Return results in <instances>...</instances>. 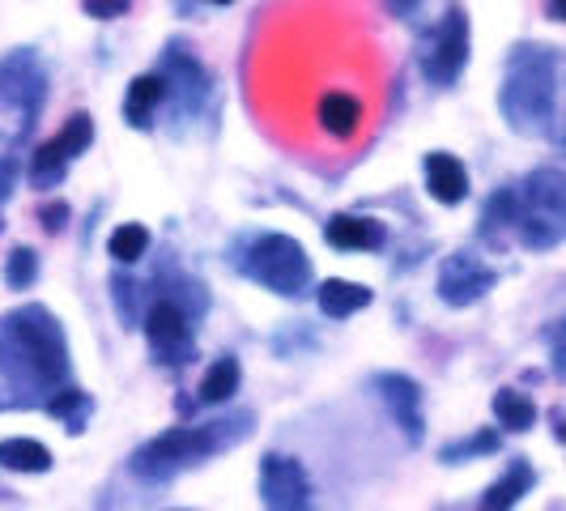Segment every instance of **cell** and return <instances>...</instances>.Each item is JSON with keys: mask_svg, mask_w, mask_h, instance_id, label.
<instances>
[{"mask_svg": "<svg viewBox=\"0 0 566 511\" xmlns=\"http://www.w3.org/2000/svg\"><path fill=\"white\" fill-rule=\"evenodd\" d=\"M69 379V341L48 307L0 315V409H34Z\"/></svg>", "mask_w": 566, "mask_h": 511, "instance_id": "obj_1", "label": "cell"}, {"mask_svg": "<svg viewBox=\"0 0 566 511\" xmlns=\"http://www.w3.org/2000/svg\"><path fill=\"white\" fill-rule=\"evenodd\" d=\"M558 73L563 56L549 43H520L511 48L503 85H499V107L507 115L511 133L549 142L558 137Z\"/></svg>", "mask_w": 566, "mask_h": 511, "instance_id": "obj_2", "label": "cell"}, {"mask_svg": "<svg viewBox=\"0 0 566 511\" xmlns=\"http://www.w3.org/2000/svg\"><path fill=\"white\" fill-rule=\"evenodd\" d=\"M515 230L533 252L558 248L566 234V179L563 170L541 167L515 188Z\"/></svg>", "mask_w": 566, "mask_h": 511, "instance_id": "obj_3", "label": "cell"}, {"mask_svg": "<svg viewBox=\"0 0 566 511\" xmlns=\"http://www.w3.org/2000/svg\"><path fill=\"white\" fill-rule=\"evenodd\" d=\"M48 98V69L30 48L0 60V145H18Z\"/></svg>", "mask_w": 566, "mask_h": 511, "instance_id": "obj_4", "label": "cell"}, {"mask_svg": "<svg viewBox=\"0 0 566 511\" xmlns=\"http://www.w3.org/2000/svg\"><path fill=\"white\" fill-rule=\"evenodd\" d=\"M230 439L222 423H205V426H170L158 439L142 444L133 452V473L137 478H149V482H167L179 469L188 465H200L205 456L222 452Z\"/></svg>", "mask_w": 566, "mask_h": 511, "instance_id": "obj_5", "label": "cell"}, {"mask_svg": "<svg viewBox=\"0 0 566 511\" xmlns=\"http://www.w3.org/2000/svg\"><path fill=\"white\" fill-rule=\"evenodd\" d=\"M239 269L255 285H264L282 299H298V294L312 290V255L303 252V243L290 239V234H255L243 260H239Z\"/></svg>", "mask_w": 566, "mask_h": 511, "instance_id": "obj_6", "label": "cell"}, {"mask_svg": "<svg viewBox=\"0 0 566 511\" xmlns=\"http://www.w3.org/2000/svg\"><path fill=\"white\" fill-rule=\"evenodd\" d=\"M260 499L264 511H315L312 478L303 469V460L282 452H269L260 460Z\"/></svg>", "mask_w": 566, "mask_h": 511, "instance_id": "obj_7", "label": "cell"}, {"mask_svg": "<svg viewBox=\"0 0 566 511\" xmlns=\"http://www.w3.org/2000/svg\"><path fill=\"white\" fill-rule=\"evenodd\" d=\"M145 337H149V350H154V363H163V367H179V363H188L197 354L192 320L175 299H158L145 312Z\"/></svg>", "mask_w": 566, "mask_h": 511, "instance_id": "obj_8", "label": "cell"}, {"mask_svg": "<svg viewBox=\"0 0 566 511\" xmlns=\"http://www.w3.org/2000/svg\"><path fill=\"white\" fill-rule=\"evenodd\" d=\"M464 64H469V13H464L460 4H452V9L443 13L439 30H434L430 48H426L422 73L434 85H452Z\"/></svg>", "mask_w": 566, "mask_h": 511, "instance_id": "obj_9", "label": "cell"}, {"mask_svg": "<svg viewBox=\"0 0 566 511\" xmlns=\"http://www.w3.org/2000/svg\"><path fill=\"white\" fill-rule=\"evenodd\" d=\"M499 282V273L473 252H452L439 264V299L448 307H473Z\"/></svg>", "mask_w": 566, "mask_h": 511, "instance_id": "obj_10", "label": "cell"}, {"mask_svg": "<svg viewBox=\"0 0 566 511\" xmlns=\"http://www.w3.org/2000/svg\"><path fill=\"white\" fill-rule=\"evenodd\" d=\"M375 393L388 405V418L400 426V435H405L409 444H422V435H426L422 388H418L409 375H400V371H379V375H375Z\"/></svg>", "mask_w": 566, "mask_h": 511, "instance_id": "obj_11", "label": "cell"}, {"mask_svg": "<svg viewBox=\"0 0 566 511\" xmlns=\"http://www.w3.org/2000/svg\"><path fill=\"white\" fill-rule=\"evenodd\" d=\"M422 175H426V192L439 200V205H460V200L469 197V170L464 163L455 158V154H426L422 163Z\"/></svg>", "mask_w": 566, "mask_h": 511, "instance_id": "obj_12", "label": "cell"}, {"mask_svg": "<svg viewBox=\"0 0 566 511\" xmlns=\"http://www.w3.org/2000/svg\"><path fill=\"white\" fill-rule=\"evenodd\" d=\"M324 239H328L333 248H340V252H375V248H384L388 230H384V222H375V218L333 213L328 227H324Z\"/></svg>", "mask_w": 566, "mask_h": 511, "instance_id": "obj_13", "label": "cell"}, {"mask_svg": "<svg viewBox=\"0 0 566 511\" xmlns=\"http://www.w3.org/2000/svg\"><path fill=\"white\" fill-rule=\"evenodd\" d=\"M158 77H163V85H167V94L179 98V112H188V98H192V112H197L200 98H205V69H200L197 60L170 52L167 64L158 69Z\"/></svg>", "mask_w": 566, "mask_h": 511, "instance_id": "obj_14", "label": "cell"}, {"mask_svg": "<svg viewBox=\"0 0 566 511\" xmlns=\"http://www.w3.org/2000/svg\"><path fill=\"white\" fill-rule=\"evenodd\" d=\"M319 128L328 133V137H337V142H349L354 133H358V124H363V103L354 98V94H340V90H333V94H324L319 98Z\"/></svg>", "mask_w": 566, "mask_h": 511, "instance_id": "obj_15", "label": "cell"}, {"mask_svg": "<svg viewBox=\"0 0 566 511\" xmlns=\"http://www.w3.org/2000/svg\"><path fill=\"white\" fill-rule=\"evenodd\" d=\"M315 303H319V312L328 315V320H349L354 312L370 307V290L358 282H345V278H328V282L319 285Z\"/></svg>", "mask_w": 566, "mask_h": 511, "instance_id": "obj_16", "label": "cell"}, {"mask_svg": "<svg viewBox=\"0 0 566 511\" xmlns=\"http://www.w3.org/2000/svg\"><path fill=\"white\" fill-rule=\"evenodd\" d=\"M533 482H537V473H533V465L528 460H511L507 478L503 482H494L490 490H485L482 499V511H511L528 490H533Z\"/></svg>", "mask_w": 566, "mask_h": 511, "instance_id": "obj_17", "label": "cell"}, {"mask_svg": "<svg viewBox=\"0 0 566 511\" xmlns=\"http://www.w3.org/2000/svg\"><path fill=\"white\" fill-rule=\"evenodd\" d=\"M167 98V85L158 73H142L137 82L128 85V98H124V115L133 128H149V119L158 112V103Z\"/></svg>", "mask_w": 566, "mask_h": 511, "instance_id": "obj_18", "label": "cell"}, {"mask_svg": "<svg viewBox=\"0 0 566 511\" xmlns=\"http://www.w3.org/2000/svg\"><path fill=\"white\" fill-rule=\"evenodd\" d=\"M0 469H9V473H48L52 452L39 439H0Z\"/></svg>", "mask_w": 566, "mask_h": 511, "instance_id": "obj_19", "label": "cell"}, {"mask_svg": "<svg viewBox=\"0 0 566 511\" xmlns=\"http://www.w3.org/2000/svg\"><path fill=\"white\" fill-rule=\"evenodd\" d=\"M239 379H243V371H239V358H218L213 367L205 371V379H200V400L205 405H222L239 393Z\"/></svg>", "mask_w": 566, "mask_h": 511, "instance_id": "obj_20", "label": "cell"}, {"mask_svg": "<svg viewBox=\"0 0 566 511\" xmlns=\"http://www.w3.org/2000/svg\"><path fill=\"white\" fill-rule=\"evenodd\" d=\"M69 154H64V145L52 137V142H43L34 149V158H30V184L34 188H56L60 179H64V170H69Z\"/></svg>", "mask_w": 566, "mask_h": 511, "instance_id": "obj_21", "label": "cell"}, {"mask_svg": "<svg viewBox=\"0 0 566 511\" xmlns=\"http://www.w3.org/2000/svg\"><path fill=\"white\" fill-rule=\"evenodd\" d=\"M494 418L507 430H528L537 423V405L524 393H515V388H503V393H494Z\"/></svg>", "mask_w": 566, "mask_h": 511, "instance_id": "obj_22", "label": "cell"}, {"mask_svg": "<svg viewBox=\"0 0 566 511\" xmlns=\"http://www.w3.org/2000/svg\"><path fill=\"white\" fill-rule=\"evenodd\" d=\"M107 252H112V260H119V264H137V260L149 252V230H145L142 222L115 227L112 239H107Z\"/></svg>", "mask_w": 566, "mask_h": 511, "instance_id": "obj_23", "label": "cell"}, {"mask_svg": "<svg viewBox=\"0 0 566 511\" xmlns=\"http://www.w3.org/2000/svg\"><path fill=\"white\" fill-rule=\"evenodd\" d=\"M52 418H60V423L69 426L73 435L77 430H85V414H90V397H85L82 388H60V393H52L48 397V405H43Z\"/></svg>", "mask_w": 566, "mask_h": 511, "instance_id": "obj_24", "label": "cell"}, {"mask_svg": "<svg viewBox=\"0 0 566 511\" xmlns=\"http://www.w3.org/2000/svg\"><path fill=\"white\" fill-rule=\"evenodd\" d=\"M515 227V188H503V192H494V197L485 200V213H482V234L485 239H494L499 230Z\"/></svg>", "mask_w": 566, "mask_h": 511, "instance_id": "obj_25", "label": "cell"}, {"mask_svg": "<svg viewBox=\"0 0 566 511\" xmlns=\"http://www.w3.org/2000/svg\"><path fill=\"white\" fill-rule=\"evenodd\" d=\"M485 452H499V430H478L473 439H455L448 444L439 460L443 465H460V460H473V456H485Z\"/></svg>", "mask_w": 566, "mask_h": 511, "instance_id": "obj_26", "label": "cell"}, {"mask_svg": "<svg viewBox=\"0 0 566 511\" xmlns=\"http://www.w3.org/2000/svg\"><path fill=\"white\" fill-rule=\"evenodd\" d=\"M39 278V252L34 248H13L9 260H4V282L9 290H30Z\"/></svg>", "mask_w": 566, "mask_h": 511, "instance_id": "obj_27", "label": "cell"}, {"mask_svg": "<svg viewBox=\"0 0 566 511\" xmlns=\"http://www.w3.org/2000/svg\"><path fill=\"white\" fill-rule=\"evenodd\" d=\"M56 142L64 145V154H69V158L85 154V149H90V142H94V115L77 112L73 119H69V124H64V133H60Z\"/></svg>", "mask_w": 566, "mask_h": 511, "instance_id": "obj_28", "label": "cell"}, {"mask_svg": "<svg viewBox=\"0 0 566 511\" xmlns=\"http://www.w3.org/2000/svg\"><path fill=\"white\" fill-rule=\"evenodd\" d=\"M85 4V13L90 18H98V22H115V18H124L137 0H82Z\"/></svg>", "mask_w": 566, "mask_h": 511, "instance_id": "obj_29", "label": "cell"}, {"mask_svg": "<svg viewBox=\"0 0 566 511\" xmlns=\"http://www.w3.org/2000/svg\"><path fill=\"white\" fill-rule=\"evenodd\" d=\"M39 218H43V227H48L52 234H56V230H64V218H69V205H64V200H56V205H43V209H39Z\"/></svg>", "mask_w": 566, "mask_h": 511, "instance_id": "obj_30", "label": "cell"}, {"mask_svg": "<svg viewBox=\"0 0 566 511\" xmlns=\"http://www.w3.org/2000/svg\"><path fill=\"white\" fill-rule=\"evenodd\" d=\"M549 18H554V22L563 18V0H549Z\"/></svg>", "mask_w": 566, "mask_h": 511, "instance_id": "obj_31", "label": "cell"}, {"mask_svg": "<svg viewBox=\"0 0 566 511\" xmlns=\"http://www.w3.org/2000/svg\"><path fill=\"white\" fill-rule=\"evenodd\" d=\"M209 4H230V0H209Z\"/></svg>", "mask_w": 566, "mask_h": 511, "instance_id": "obj_32", "label": "cell"}, {"mask_svg": "<svg viewBox=\"0 0 566 511\" xmlns=\"http://www.w3.org/2000/svg\"><path fill=\"white\" fill-rule=\"evenodd\" d=\"M170 511H188V508H170Z\"/></svg>", "mask_w": 566, "mask_h": 511, "instance_id": "obj_33", "label": "cell"}, {"mask_svg": "<svg viewBox=\"0 0 566 511\" xmlns=\"http://www.w3.org/2000/svg\"><path fill=\"white\" fill-rule=\"evenodd\" d=\"M0 230H4V222H0Z\"/></svg>", "mask_w": 566, "mask_h": 511, "instance_id": "obj_34", "label": "cell"}]
</instances>
